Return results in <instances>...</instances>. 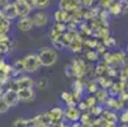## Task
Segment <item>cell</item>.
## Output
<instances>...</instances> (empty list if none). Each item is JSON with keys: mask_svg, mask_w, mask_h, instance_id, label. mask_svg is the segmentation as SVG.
I'll use <instances>...</instances> for the list:
<instances>
[{"mask_svg": "<svg viewBox=\"0 0 128 127\" xmlns=\"http://www.w3.org/2000/svg\"><path fill=\"white\" fill-rule=\"evenodd\" d=\"M14 84L16 85L18 89H22V88H33L34 86V80L29 76L26 75H20L19 78H16Z\"/></svg>", "mask_w": 128, "mask_h": 127, "instance_id": "10", "label": "cell"}, {"mask_svg": "<svg viewBox=\"0 0 128 127\" xmlns=\"http://www.w3.org/2000/svg\"><path fill=\"white\" fill-rule=\"evenodd\" d=\"M34 85L37 86L38 89H46L47 85H48V79L44 78V76H41L37 80H34Z\"/></svg>", "mask_w": 128, "mask_h": 127, "instance_id": "18", "label": "cell"}, {"mask_svg": "<svg viewBox=\"0 0 128 127\" xmlns=\"http://www.w3.org/2000/svg\"><path fill=\"white\" fill-rule=\"evenodd\" d=\"M109 2H112V3H114V2H116V0H109Z\"/></svg>", "mask_w": 128, "mask_h": 127, "instance_id": "24", "label": "cell"}, {"mask_svg": "<svg viewBox=\"0 0 128 127\" xmlns=\"http://www.w3.org/2000/svg\"><path fill=\"white\" fill-rule=\"evenodd\" d=\"M116 40L113 38V37H108L106 40H105V42H104V46L105 47H114L116 46Z\"/></svg>", "mask_w": 128, "mask_h": 127, "instance_id": "23", "label": "cell"}, {"mask_svg": "<svg viewBox=\"0 0 128 127\" xmlns=\"http://www.w3.org/2000/svg\"><path fill=\"white\" fill-rule=\"evenodd\" d=\"M52 3V0H32V4L33 8L37 9V10H44L47 9Z\"/></svg>", "mask_w": 128, "mask_h": 127, "instance_id": "13", "label": "cell"}, {"mask_svg": "<svg viewBox=\"0 0 128 127\" xmlns=\"http://www.w3.org/2000/svg\"><path fill=\"white\" fill-rule=\"evenodd\" d=\"M2 52H3V51H2V48H0V53H2Z\"/></svg>", "mask_w": 128, "mask_h": 127, "instance_id": "26", "label": "cell"}, {"mask_svg": "<svg viewBox=\"0 0 128 127\" xmlns=\"http://www.w3.org/2000/svg\"><path fill=\"white\" fill-rule=\"evenodd\" d=\"M34 27L33 21H32V17L27 15V17H19V19L16 21V28L18 31H20L23 33H27L29 31H32Z\"/></svg>", "mask_w": 128, "mask_h": 127, "instance_id": "6", "label": "cell"}, {"mask_svg": "<svg viewBox=\"0 0 128 127\" xmlns=\"http://www.w3.org/2000/svg\"><path fill=\"white\" fill-rule=\"evenodd\" d=\"M2 98L8 103L9 107H14V105H16L18 103H19L18 92H16V90H14V89H8V90H5V92L3 93V95H2Z\"/></svg>", "mask_w": 128, "mask_h": 127, "instance_id": "8", "label": "cell"}, {"mask_svg": "<svg viewBox=\"0 0 128 127\" xmlns=\"http://www.w3.org/2000/svg\"><path fill=\"white\" fill-rule=\"evenodd\" d=\"M18 97H19V102L23 103H32L36 99V92L33 88H22L18 89Z\"/></svg>", "mask_w": 128, "mask_h": 127, "instance_id": "5", "label": "cell"}, {"mask_svg": "<svg viewBox=\"0 0 128 127\" xmlns=\"http://www.w3.org/2000/svg\"><path fill=\"white\" fill-rule=\"evenodd\" d=\"M14 7L16 10L18 17H27L30 15L33 12V4L32 0H14Z\"/></svg>", "mask_w": 128, "mask_h": 127, "instance_id": "3", "label": "cell"}, {"mask_svg": "<svg viewBox=\"0 0 128 127\" xmlns=\"http://www.w3.org/2000/svg\"><path fill=\"white\" fill-rule=\"evenodd\" d=\"M127 51H128V46H127Z\"/></svg>", "mask_w": 128, "mask_h": 127, "instance_id": "27", "label": "cell"}, {"mask_svg": "<svg viewBox=\"0 0 128 127\" xmlns=\"http://www.w3.org/2000/svg\"><path fill=\"white\" fill-rule=\"evenodd\" d=\"M3 14H4V17L6 18V19H9V21H13V19H15V18L18 17V14H16V10H15V7H14V3L12 2H9L8 4H5L4 7H3Z\"/></svg>", "mask_w": 128, "mask_h": 127, "instance_id": "11", "label": "cell"}, {"mask_svg": "<svg viewBox=\"0 0 128 127\" xmlns=\"http://www.w3.org/2000/svg\"><path fill=\"white\" fill-rule=\"evenodd\" d=\"M22 64H23V72H26V74H34V72L40 71V69L42 67V64L37 53L26 55L22 59Z\"/></svg>", "mask_w": 128, "mask_h": 127, "instance_id": "2", "label": "cell"}, {"mask_svg": "<svg viewBox=\"0 0 128 127\" xmlns=\"http://www.w3.org/2000/svg\"><path fill=\"white\" fill-rule=\"evenodd\" d=\"M61 98L65 103H67V105H76V102H75V98H74V94L71 92H64L61 94Z\"/></svg>", "mask_w": 128, "mask_h": 127, "instance_id": "15", "label": "cell"}, {"mask_svg": "<svg viewBox=\"0 0 128 127\" xmlns=\"http://www.w3.org/2000/svg\"><path fill=\"white\" fill-rule=\"evenodd\" d=\"M123 127H128V124H124V126H123Z\"/></svg>", "mask_w": 128, "mask_h": 127, "instance_id": "25", "label": "cell"}, {"mask_svg": "<svg viewBox=\"0 0 128 127\" xmlns=\"http://www.w3.org/2000/svg\"><path fill=\"white\" fill-rule=\"evenodd\" d=\"M95 98H96V102H99V103H105L106 99H108V92H105L104 89L98 90L96 94H95Z\"/></svg>", "mask_w": 128, "mask_h": 127, "instance_id": "17", "label": "cell"}, {"mask_svg": "<svg viewBox=\"0 0 128 127\" xmlns=\"http://www.w3.org/2000/svg\"><path fill=\"white\" fill-rule=\"evenodd\" d=\"M26 126H27V121L24 118H16L12 123V127H26Z\"/></svg>", "mask_w": 128, "mask_h": 127, "instance_id": "20", "label": "cell"}, {"mask_svg": "<svg viewBox=\"0 0 128 127\" xmlns=\"http://www.w3.org/2000/svg\"><path fill=\"white\" fill-rule=\"evenodd\" d=\"M103 119H104L105 122L117 123V121H118V116H117L114 112H112L110 109H109V111H103Z\"/></svg>", "mask_w": 128, "mask_h": 127, "instance_id": "14", "label": "cell"}, {"mask_svg": "<svg viewBox=\"0 0 128 127\" xmlns=\"http://www.w3.org/2000/svg\"><path fill=\"white\" fill-rule=\"evenodd\" d=\"M86 59L89 61H96L98 60V53L95 51H89V52H86Z\"/></svg>", "mask_w": 128, "mask_h": 127, "instance_id": "21", "label": "cell"}, {"mask_svg": "<svg viewBox=\"0 0 128 127\" xmlns=\"http://www.w3.org/2000/svg\"><path fill=\"white\" fill-rule=\"evenodd\" d=\"M85 103L88 104V108H90V107H93V105H95V104H96V98H95L94 95L88 97V98H86V100H85Z\"/></svg>", "mask_w": 128, "mask_h": 127, "instance_id": "22", "label": "cell"}, {"mask_svg": "<svg viewBox=\"0 0 128 127\" xmlns=\"http://www.w3.org/2000/svg\"><path fill=\"white\" fill-rule=\"evenodd\" d=\"M10 109V107L8 105V103L3 99L0 98V114H4V113H8V111Z\"/></svg>", "mask_w": 128, "mask_h": 127, "instance_id": "19", "label": "cell"}, {"mask_svg": "<svg viewBox=\"0 0 128 127\" xmlns=\"http://www.w3.org/2000/svg\"><path fill=\"white\" fill-rule=\"evenodd\" d=\"M66 17H67V13L64 9H58V10H56L53 13V18H54L56 22H65Z\"/></svg>", "mask_w": 128, "mask_h": 127, "instance_id": "16", "label": "cell"}, {"mask_svg": "<svg viewBox=\"0 0 128 127\" xmlns=\"http://www.w3.org/2000/svg\"><path fill=\"white\" fill-rule=\"evenodd\" d=\"M48 118H50V121H60L62 117H64V109L62 108H60V107H53V108H51V109L48 111Z\"/></svg>", "mask_w": 128, "mask_h": 127, "instance_id": "12", "label": "cell"}, {"mask_svg": "<svg viewBox=\"0 0 128 127\" xmlns=\"http://www.w3.org/2000/svg\"><path fill=\"white\" fill-rule=\"evenodd\" d=\"M70 69H71V72H72V76H76V78H80L85 74V65L82 61L80 60H74V62L70 64Z\"/></svg>", "mask_w": 128, "mask_h": 127, "instance_id": "9", "label": "cell"}, {"mask_svg": "<svg viewBox=\"0 0 128 127\" xmlns=\"http://www.w3.org/2000/svg\"><path fill=\"white\" fill-rule=\"evenodd\" d=\"M38 59L44 67H51L58 60V51L54 50L52 46H42L38 48Z\"/></svg>", "mask_w": 128, "mask_h": 127, "instance_id": "1", "label": "cell"}, {"mask_svg": "<svg viewBox=\"0 0 128 127\" xmlns=\"http://www.w3.org/2000/svg\"><path fill=\"white\" fill-rule=\"evenodd\" d=\"M81 112L76 105H67L64 109V117L70 122H76L80 119Z\"/></svg>", "mask_w": 128, "mask_h": 127, "instance_id": "7", "label": "cell"}, {"mask_svg": "<svg viewBox=\"0 0 128 127\" xmlns=\"http://www.w3.org/2000/svg\"><path fill=\"white\" fill-rule=\"evenodd\" d=\"M30 17H32L34 27H37V28L46 27L50 23V21H51V15L46 10H37V12H34Z\"/></svg>", "mask_w": 128, "mask_h": 127, "instance_id": "4", "label": "cell"}]
</instances>
